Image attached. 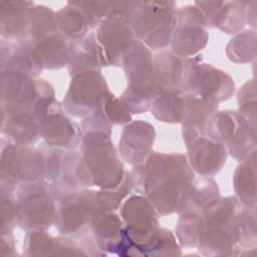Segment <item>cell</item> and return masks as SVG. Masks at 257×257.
Segmentation results:
<instances>
[{"mask_svg": "<svg viewBox=\"0 0 257 257\" xmlns=\"http://www.w3.org/2000/svg\"><path fill=\"white\" fill-rule=\"evenodd\" d=\"M144 171V186L150 201L162 214L180 211L194 181L182 155L154 154Z\"/></svg>", "mask_w": 257, "mask_h": 257, "instance_id": "6da1fadb", "label": "cell"}, {"mask_svg": "<svg viewBox=\"0 0 257 257\" xmlns=\"http://www.w3.org/2000/svg\"><path fill=\"white\" fill-rule=\"evenodd\" d=\"M122 64L130 80L122 95L124 106L138 113L147 110L161 90L150 51L140 41L134 40Z\"/></svg>", "mask_w": 257, "mask_h": 257, "instance_id": "7a4b0ae2", "label": "cell"}, {"mask_svg": "<svg viewBox=\"0 0 257 257\" xmlns=\"http://www.w3.org/2000/svg\"><path fill=\"white\" fill-rule=\"evenodd\" d=\"M170 2H137L130 23L136 34L153 48L167 46L176 23L175 10Z\"/></svg>", "mask_w": 257, "mask_h": 257, "instance_id": "3957f363", "label": "cell"}, {"mask_svg": "<svg viewBox=\"0 0 257 257\" xmlns=\"http://www.w3.org/2000/svg\"><path fill=\"white\" fill-rule=\"evenodd\" d=\"M48 193L39 180L24 183L16 202L17 222L23 229L41 231L55 221L56 211Z\"/></svg>", "mask_w": 257, "mask_h": 257, "instance_id": "277c9868", "label": "cell"}, {"mask_svg": "<svg viewBox=\"0 0 257 257\" xmlns=\"http://www.w3.org/2000/svg\"><path fill=\"white\" fill-rule=\"evenodd\" d=\"M121 216L126 234L136 246L135 255H141L159 231L154 205L143 196H132L123 204Z\"/></svg>", "mask_w": 257, "mask_h": 257, "instance_id": "5b68a950", "label": "cell"}, {"mask_svg": "<svg viewBox=\"0 0 257 257\" xmlns=\"http://www.w3.org/2000/svg\"><path fill=\"white\" fill-rule=\"evenodd\" d=\"M130 20L112 16L103 19L97 33H93L100 64H119L131 47L133 31Z\"/></svg>", "mask_w": 257, "mask_h": 257, "instance_id": "8992f818", "label": "cell"}, {"mask_svg": "<svg viewBox=\"0 0 257 257\" xmlns=\"http://www.w3.org/2000/svg\"><path fill=\"white\" fill-rule=\"evenodd\" d=\"M107 92L104 78L98 70L79 72L74 74L64 105L67 111L77 116L92 113Z\"/></svg>", "mask_w": 257, "mask_h": 257, "instance_id": "52a82bcc", "label": "cell"}, {"mask_svg": "<svg viewBox=\"0 0 257 257\" xmlns=\"http://www.w3.org/2000/svg\"><path fill=\"white\" fill-rule=\"evenodd\" d=\"M191 64L192 61H186L182 88L215 102L229 97L234 84L227 74L206 64Z\"/></svg>", "mask_w": 257, "mask_h": 257, "instance_id": "ba28073f", "label": "cell"}, {"mask_svg": "<svg viewBox=\"0 0 257 257\" xmlns=\"http://www.w3.org/2000/svg\"><path fill=\"white\" fill-rule=\"evenodd\" d=\"M99 214L97 192H73L64 197L55 224L62 234H76Z\"/></svg>", "mask_w": 257, "mask_h": 257, "instance_id": "9c48e42d", "label": "cell"}, {"mask_svg": "<svg viewBox=\"0 0 257 257\" xmlns=\"http://www.w3.org/2000/svg\"><path fill=\"white\" fill-rule=\"evenodd\" d=\"M43 172L44 163L40 152L18 144L2 148L1 177L15 183L18 180L28 183L38 181Z\"/></svg>", "mask_w": 257, "mask_h": 257, "instance_id": "30bf717a", "label": "cell"}, {"mask_svg": "<svg viewBox=\"0 0 257 257\" xmlns=\"http://www.w3.org/2000/svg\"><path fill=\"white\" fill-rule=\"evenodd\" d=\"M179 10L176 17V30L173 31L172 46L178 56H188L196 53L207 41V33L204 26L207 24L202 12L190 8Z\"/></svg>", "mask_w": 257, "mask_h": 257, "instance_id": "8fae6325", "label": "cell"}, {"mask_svg": "<svg viewBox=\"0 0 257 257\" xmlns=\"http://www.w3.org/2000/svg\"><path fill=\"white\" fill-rule=\"evenodd\" d=\"M192 167L202 175H211L220 170L225 159L226 149L222 143L211 138L198 136L187 142Z\"/></svg>", "mask_w": 257, "mask_h": 257, "instance_id": "7c38bea8", "label": "cell"}, {"mask_svg": "<svg viewBox=\"0 0 257 257\" xmlns=\"http://www.w3.org/2000/svg\"><path fill=\"white\" fill-rule=\"evenodd\" d=\"M154 137V127L147 122L137 121L125 126L119 140L122 158L130 164L141 163L149 154Z\"/></svg>", "mask_w": 257, "mask_h": 257, "instance_id": "4fadbf2b", "label": "cell"}, {"mask_svg": "<svg viewBox=\"0 0 257 257\" xmlns=\"http://www.w3.org/2000/svg\"><path fill=\"white\" fill-rule=\"evenodd\" d=\"M2 132L16 144H33L40 135L39 122L32 111L3 113Z\"/></svg>", "mask_w": 257, "mask_h": 257, "instance_id": "5bb4252c", "label": "cell"}, {"mask_svg": "<svg viewBox=\"0 0 257 257\" xmlns=\"http://www.w3.org/2000/svg\"><path fill=\"white\" fill-rule=\"evenodd\" d=\"M185 96L181 89L162 88L153 100L152 111L155 116L163 121H182Z\"/></svg>", "mask_w": 257, "mask_h": 257, "instance_id": "9a60e30c", "label": "cell"}, {"mask_svg": "<svg viewBox=\"0 0 257 257\" xmlns=\"http://www.w3.org/2000/svg\"><path fill=\"white\" fill-rule=\"evenodd\" d=\"M30 2H1V34L3 37L22 39L28 20Z\"/></svg>", "mask_w": 257, "mask_h": 257, "instance_id": "2e32d148", "label": "cell"}, {"mask_svg": "<svg viewBox=\"0 0 257 257\" xmlns=\"http://www.w3.org/2000/svg\"><path fill=\"white\" fill-rule=\"evenodd\" d=\"M25 254L27 255H52V254H80L75 244L71 246L66 239H55L41 232L29 233L24 241Z\"/></svg>", "mask_w": 257, "mask_h": 257, "instance_id": "e0dca14e", "label": "cell"}, {"mask_svg": "<svg viewBox=\"0 0 257 257\" xmlns=\"http://www.w3.org/2000/svg\"><path fill=\"white\" fill-rule=\"evenodd\" d=\"M57 26L66 38L76 40L81 38L89 28L86 19L77 7H63L56 15Z\"/></svg>", "mask_w": 257, "mask_h": 257, "instance_id": "ac0fdd59", "label": "cell"}, {"mask_svg": "<svg viewBox=\"0 0 257 257\" xmlns=\"http://www.w3.org/2000/svg\"><path fill=\"white\" fill-rule=\"evenodd\" d=\"M235 188L244 204H255V164L251 168L247 160L238 168L235 174Z\"/></svg>", "mask_w": 257, "mask_h": 257, "instance_id": "d6986e66", "label": "cell"}, {"mask_svg": "<svg viewBox=\"0 0 257 257\" xmlns=\"http://www.w3.org/2000/svg\"><path fill=\"white\" fill-rule=\"evenodd\" d=\"M96 111L100 113V115L107 121L114 123H124L131 120V115L127 108L109 92L103 96Z\"/></svg>", "mask_w": 257, "mask_h": 257, "instance_id": "ffe728a7", "label": "cell"}]
</instances>
